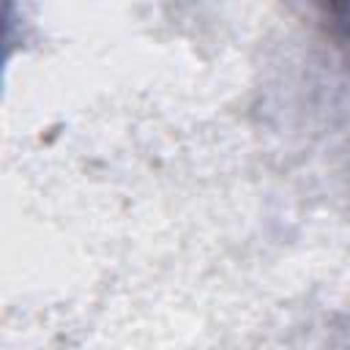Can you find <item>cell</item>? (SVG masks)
<instances>
[{"label":"cell","instance_id":"6da1fadb","mask_svg":"<svg viewBox=\"0 0 350 350\" xmlns=\"http://www.w3.org/2000/svg\"><path fill=\"white\" fill-rule=\"evenodd\" d=\"M314 25L336 46L350 52V0H301Z\"/></svg>","mask_w":350,"mask_h":350}]
</instances>
